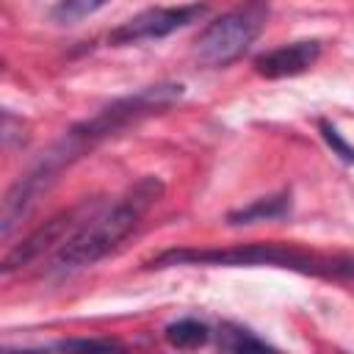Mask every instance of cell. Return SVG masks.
Returning a JSON list of instances; mask_svg holds the SVG:
<instances>
[{"label": "cell", "instance_id": "cell-1", "mask_svg": "<svg viewBox=\"0 0 354 354\" xmlns=\"http://www.w3.org/2000/svg\"><path fill=\"white\" fill-rule=\"evenodd\" d=\"M169 266H277L354 288V257L321 254L290 243H243L230 249H169L147 263V268H169Z\"/></svg>", "mask_w": 354, "mask_h": 354}, {"label": "cell", "instance_id": "cell-2", "mask_svg": "<svg viewBox=\"0 0 354 354\" xmlns=\"http://www.w3.org/2000/svg\"><path fill=\"white\" fill-rule=\"evenodd\" d=\"M163 194V183L158 177H141L122 199H116L100 216H88L61 246L55 254L58 268H86L102 260L111 249H116L144 218V213Z\"/></svg>", "mask_w": 354, "mask_h": 354}, {"label": "cell", "instance_id": "cell-3", "mask_svg": "<svg viewBox=\"0 0 354 354\" xmlns=\"http://www.w3.org/2000/svg\"><path fill=\"white\" fill-rule=\"evenodd\" d=\"M268 14H271L268 0H246L224 11L213 22H207V28L194 41L196 64L207 69H218L238 61L249 50V44L263 33Z\"/></svg>", "mask_w": 354, "mask_h": 354}, {"label": "cell", "instance_id": "cell-4", "mask_svg": "<svg viewBox=\"0 0 354 354\" xmlns=\"http://www.w3.org/2000/svg\"><path fill=\"white\" fill-rule=\"evenodd\" d=\"M180 97H183V86L180 83L147 86V88H141L136 94H127L122 100H113L111 105H105L102 111H97L91 119L75 124L72 130L91 149L100 141L122 133L124 127H130V124H136V122H141V119H147V116H152V113L174 105Z\"/></svg>", "mask_w": 354, "mask_h": 354}, {"label": "cell", "instance_id": "cell-5", "mask_svg": "<svg viewBox=\"0 0 354 354\" xmlns=\"http://www.w3.org/2000/svg\"><path fill=\"white\" fill-rule=\"evenodd\" d=\"M207 14V3H188V6H169V8H147L119 28L108 33V44L127 47L147 39H163L171 36L180 28H188L191 22H199Z\"/></svg>", "mask_w": 354, "mask_h": 354}, {"label": "cell", "instance_id": "cell-6", "mask_svg": "<svg viewBox=\"0 0 354 354\" xmlns=\"http://www.w3.org/2000/svg\"><path fill=\"white\" fill-rule=\"evenodd\" d=\"M97 205L91 202H83V205H77V207H69V210H64V213H58V216H53V218H47L44 224H39L25 241H19L17 246H11L8 252H6V257H3V274H8V271H14V268H22V266H28L30 260H36L39 254H44L47 249H53V246H61L88 216H91V210H94Z\"/></svg>", "mask_w": 354, "mask_h": 354}, {"label": "cell", "instance_id": "cell-7", "mask_svg": "<svg viewBox=\"0 0 354 354\" xmlns=\"http://www.w3.org/2000/svg\"><path fill=\"white\" fill-rule=\"evenodd\" d=\"M321 55V41L315 39H301V41H290L282 44L277 50H268L263 55H257L252 61L254 72L266 80H279V77H293L307 72Z\"/></svg>", "mask_w": 354, "mask_h": 354}, {"label": "cell", "instance_id": "cell-8", "mask_svg": "<svg viewBox=\"0 0 354 354\" xmlns=\"http://www.w3.org/2000/svg\"><path fill=\"white\" fill-rule=\"evenodd\" d=\"M290 213V196L288 194H277V196H263L254 199L252 205L232 210L227 216V224L241 227V224H254V221H271V218H282Z\"/></svg>", "mask_w": 354, "mask_h": 354}, {"label": "cell", "instance_id": "cell-9", "mask_svg": "<svg viewBox=\"0 0 354 354\" xmlns=\"http://www.w3.org/2000/svg\"><path fill=\"white\" fill-rule=\"evenodd\" d=\"M163 335H166V343L174 348H196V346L207 343L210 329H207V324H202L196 318H180V321L169 324Z\"/></svg>", "mask_w": 354, "mask_h": 354}, {"label": "cell", "instance_id": "cell-10", "mask_svg": "<svg viewBox=\"0 0 354 354\" xmlns=\"http://www.w3.org/2000/svg\"><path fill=\"white\" fill-rule=\"evenodd\" d=\"M111 0H58L50 8V19L55 25H77L86 17L97 14L102 6H108Z\"/></svg>", "mask_w": 354, "mask_h": 354}, {"label": "cell", "instance_id": "cell-11", "mask_svg": "<svg viewBox=\"0 0 354 354\" xmlns=\"http://www.w3.org/2000/svg\"><path fill=\"white\" fill-rule=\"evenodd\" d=\"M218 346L224 351H266V348H271V343L260 340L254 332L235 326V324H224L218 329Z\"/></svg>", "mask_w": 354, "mask_h": 354}, {"label": "cell", "instance_id": "cell-12", "mask_svg": "<svg viewBox=\"0 0 354 354\" xmlns=\"http://www.w3.org/2000/svg\"><path fill=\"white\" fill-rule=\"evenodd\" d=\"M321 127V136H324V141L332 147V152L340 158V160H346V163H354V147L337 133V127L335 124H329V122H321L318 124Z\"/></svg>", "mask_w": 354, "mask_h": 354}, {"label": "cell", "instance_id": "cell-13", "mask_svg": "<svg viewBox=\"0 0 354 354\" xmlns=\"http://www.w3.org/2000/svg\"><path fill=\"white\" fill-rule=\"evenodd\" d=\"M58 348H124V346L116 343V340H94V337H88V340H61Z\"/></svg>", "mask_w": 354, "mask_h": 354}]
</instances>
